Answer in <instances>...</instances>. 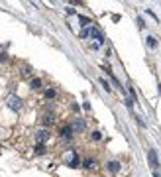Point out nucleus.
Returning a JSON list of instances; mask_svg holds the SVG:
<instances>
[{"label":"nucleus","mask_w":161,"mask_h":177,"mask_svg":"<svg viewBox=\"0 0 161 177\" xmlns=\"http://www.w3.org/2000/svg\"><path fill=\"white\" fill-rule=\"evenodd\" d=\"M85 120H81V118H77L75 122H73V126H71V130H73V134H79V132H82L85 130Z\"/></svg>","instance_id":"obj_2"},{"label":"nucleus","mask_w":161,"mask_h":177,"mask_svg":"<svg viewBox=\"0 0 161 177\" xmlns=\"http://www.w3.org/2000/svg\"><path fill=\"white\" fill-rule=\"evenodd\" d=\"M55 95H57V92L53 91V88H49V91H45V99H55Z\"/></svg>","instance_id":"obj_14"},{"label":"nucleus","mask_w":161,"mask_h":177,"mask_svg":"<svg viewBox=\"0 0 161 177\" xmlns=\"http://www.w3.org/2000/svg\"><path fill=\"white\" fill-rule=\"evenodd\" d=\"M94 165H96V161H94V159H90V158L85 159V167H86V169H92Z\"/></svg>","instance_id":"obj_10"},{"label":"nucleus","mask_w":161,"mask_h":177,"mask_svg":"<svg viewBox=\"0 0 161 177\" xmlns=\"http://www.w3.org/2000/svg\"><path fill=\"white\" fill-rule=\"evenodd\" d=\"M153 177H161V175H159V173H153Z\"/></svg>","instance_id":"obj_19"},{"label":"nucleus","mask_w":161,"mask_h":177,"mask_svg":"<svg viewBox=\"0 0 161 177\" xmlns=\"http://www.w3.org/2000/svg\"><path fill=\"white\" fill-rule=\"evenodd\" d=\"M147 45H149V47H157V41H155V37H147Z\"/></svg>","instance_id":"obj_16"},{"label":"nucleus","mask_w":161,"mask_h":177,"mask_svg":"<svg viewBox=\"0 0 161 177\" xmlns=\"http://www.w3.org/2000/svg\"><path fill=\"white\" fill-rule=\"evenodd\" d=\"M35 154H38V155L45 154V144H38V146H35Z\"/></svg>","instance_id":"obj_12"},{"label":"nucleus","mask_w":161,"mask_h":177,"mask_svg":"<svg viewBox=\"0 0 161 177\" xmlns=\"http://www.w3.org/2000/svg\"><path fill=\"white\" fill-rule=\"evenodd\" d=\"M89 36H92V29H90V28H85L81 32V37H89Z\"/></svg>","instance_id":"obj_13"},{"label":"nucleus","mask_w":161,"mask_h":177,"mask_svg":"<svg viewBox=\"0 0 161 177\" xmlns=\"http://www.w3.org/2000/svg\"><path fill=\"white\" fill-rule=\"evenodd\" d=\"M106 169H108L110 173H118V171H120V161H112V159H110V161L106 163Z\"/></svg>","instance_id":"obj_4"},{"label":"nucleus","mask_w":161,"mask_h":177,"mask_svg":"<svg viewBox=\"0 0 161 177\" xmlns=\"http://www.w3.org/2000/svg\"><path fill=\"white\" fill-rule=\"evenodd\" d=\"M79 24L82 28H89L90 26V18H86V16H79Z\"/></svg>","instance_id":"obj_9"},{"label":"nucleus","mask_w":161,"mask_h":177,"mask_svg":"<svg viewBox=\"0 0 161 177\" xmlns=\"http://www.w3.org/2000/svg\"><path fill=\"white\" fill-rule=\"evenodd\" d=\"M69 167H79V155H77V151H73L71 158H69Z\"/></svg>","instance_id":"obj_6"},{"label":"nucleus","mask_w":161,"mask_h":177,"mask_svg":"<svg viewBox=\"0 0 161 177\" xmlns=\"http://www.w3.org/2000/svg\"><path fill=\"white\" fill-rule=\"evenodd\" d=\"M90 138H92L94 142H98V140H102V132H98V130H94L92 134H90Z\"/></svg>","instance_id":"obj_11"},{"label":"nucleus","mask_w":161,"mask_h":177,"mask_svg":"<svg viewBox=\"0 0 161 177\" xmlns=\"http://www.w3.org/2000/svg\"><path fill=\"white\" fill-rule=\"evenodd\" d=\"M8 106H10L12 110H20V108H22V100H20L18 96H10V99H8Z\"/></svg>","instance_id":"obj_3"},{"label":"nucleus","mask_w":161,"mask_h":177,"mask_svg":"<svg viewBox=\"0 0 161 177\" xmlns=\"http://www.w3.org/2000/svg\"><path fill=\"white\" fill-rule=\"evenodd\" d=\"M92 37H94V40H98V45H100L102 41H104V37H102V33L98 32L96 28H92Z\"/></svg>","instance_id":"obj_8"},{"label":"nucleus","mask_w":161,"mask_h":177,"mask_svg":"<svg viewBox=\"0 0 161 177\" xmlns=\"http://www.w3.org/2000/svg\"><path fill=\"white\" fill-rule=\"evenodd\" d=\"M100 83H102V87H104V88H106V91H110V87H108V83H106V81H104V79H102V81H100Z\"/></svg>","instance_id":"obj_18"},{"label":"nucleus","mask_w":161,"mask_h":177,"mask_svg":"<svg viewBox=\"0 0 161 177\" xmlns=\"http://www.w3.org/2000/svg\"><path fill=\"white\" fill-rule=\"evenodd\" d=\"M47 138H49V132H47V130H39V132L35 134V140H38V144H43Z\"/></svg>","instance_id":"obj_5"},{"label":"nucleus","mask_w":161,"mask_h":177,"mask_svg":"<svg viewBox=\"0 0 161 177\" xmlns=\"http://www.w3.org/2000/svg\"><path fill=\"white\" fill-rule=\"evenodd\" d=\"M32 88H41V79H34L32 81Z\"/></svg>","instance_id":"obj_15"},{"label":"nucleus","mask_w":161,"mask_h":177,"mask_svg":"<svg viewBox=\"0 0 161 177\" xmlns=\"http://www.w3.org/2000/svg\"><path fill=\"white\" fill-rule=\"evenodd\" d=\"M59 134H61V138H67V140H69V138L73 136V130H71V126H63Z\"/></svg>","instance_id":"obj_7"},{"label":"nucleus","mask_w":161,"mask_h":177,"mask_svg":"<svg viewBox=\"0 0 161 177\" xmlns=\"http://www.w3.org/2000/svg\"><path fill=\"white\" fill-rule=\"evenodd\" d=\"M147 161H149V167H151V169H157V167H159V161H157V154H155V150H149V151H147Z\"/></svg>","instance_id":"obj_1"},{"label":"nucleus","mask_w":161,"mask_h":177,"mask_svg":"<svg viewBox=\"0 0 161 177\" xmlns=\"http://www.w3.org/2000/svg\"><path fill=\"white\" fill-rule=\"evenodd\" d=\"M43 120H45V124H53V122H55V118H53V114H47Z\"/></svg>","instance_id":"obj_17"}]
</instances>
